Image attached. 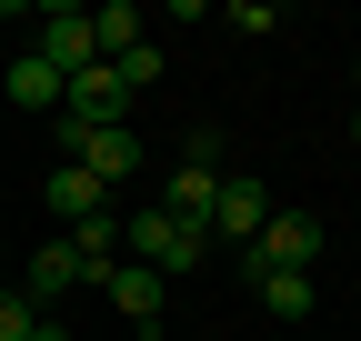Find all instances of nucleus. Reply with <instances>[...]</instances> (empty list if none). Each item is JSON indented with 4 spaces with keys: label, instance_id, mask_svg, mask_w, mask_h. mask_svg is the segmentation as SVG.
<instances>
[{
    "label": "nucleus",
    "instance_id": "13",
    "mask_svg": "<svg viewBox=\"0 0 361 341\" xmlns=\"http://www.w3.org/2000/svg\"><path fill=\"white\" fill-rule=\"evenodd\" d=\"M251 291H261L271 321H311V302H322V291H311V271H261Z\"/></svg>",
    "mask_w": 361,
    "mask_h": 341
},
{
    "label": "nucleus",
    "instance_id": "6",
    "mask_svg": "<svg viewBox=\"0 0 361 341\" xmlns=\"http://www.w3.org/2000/svg\"><path fill=\"white\" fill-rule=\"evenodd\" d=\"M71 281H90V271H80V251H71V241H40V251H30V261H20V302H30L40 321H51Z\"/></svg>",
    "mask_w": 361,
    "mask_h": 341
},
{
    "label": "nucleus",
    "instance_id": "19",
    "mask_svg": "<svg viewBox=\"0 0 361 341\" xmlns=\"http://www.w3.org/2000/svg\"><path fill=\"white\" fill-rule=\"evenodd\" d=\"M351 151H361V111H351Z\"/></svg>",
    "mask_w": 361,
    "mask_h": 341
},
{
    "label": "nucleus",
    "instance_id": "5",
    "mask_svg": "<svg viewBox=\"0 0 361 341\" xmlns=\"http://www.w3.org/2000/svg\"><path fill=\"white\" fill-rule=\"evenodd\" d=\"M271 211H281V201H271V181H251V170H231V181H221V201H211V241H231V251H251Z\"/></svg>",
    "mask_w": 361,
    "mask_h": 341
},
{
    "label": "nucleus",
    "instance_id": "15",
    "mask_svg": "<svg viewBox=\"0 0 361 341\" xmlns=\"http://www.w3.org/2000/svg\"><path fill=\"white\" fill-rule=\"evenodd\" d=\"M111 80H121V91H130V101H141V91H151V80H161V40H141V51H121V61H111Z\"/></svg>",
    "mask_w": 361,
    "mask_h": 341
},
{
    "label": "nucleus",
    "instance_id": "2",
    "mask_svg": "<svg viewBox=\"0 0 361 341\" xmlns=\"http://www.w3.org/2000/svg\"><path fill=\"white\" fill-rule=\"evenodd\" d=\"M231 261H241V281H261V271H311V261H322V221H311V211H271L261 241L231 251Z\"/></svg>",
    "mask_w": 361,
    "mask_h": 341
},
{
    "label": "nucleus",
    "instance_id": "11",
    "mask_svg": "<svg viewBox=\"0 0 361 341\" xmlns=\"http://www.w3.org/2000/svg\"><path fill=\"white\" fill-rule=\"evenodd\" d=\"M61 241H71V251H80V271H90V281H101V271H111V261H121V211H90V221H71V231H61Z\"/></svg>",
    "mask_w": 361,
    "mask_h": 341
},
{
    "label": "nucleus",
    "instance_id": "10",
    "mask_svg": "<svg viewBox=\"0 0 361 341\" xmlns=\"http://www.w3.org/2000/svg\"><path fill=\"white\" fill-rule=\"evenodd\" d=\"M0 101H20V111H51V120H61V70L30 51V61H11V70H0Z\"/></svg>",
    "mask_w": 361,
    "mask_h": 341
},
{
    "label": "nucleus",
    "instance_id": "12",
    "mask_svg": "<svg viewBox=\"0 0 361 341\" xmlns=\"http://www.w3.org/2000/svg\"><path fill=\"white\" fill-rule=\"evenodd\" d=\"M40 201H51L61 221H90V211H111V191L90 181V170H71V161H51V191H40Z\"/></svg>",
    "mask_w": 361,
    "mask_h": 341
},
{
    "label": "nucleus",
    "instance_id": "1",
    "mask_svg": "<svg viewBox=\"0 0 361 341\" xmlns=\"http://www.w3.org/2000/svg\"><path fill=\"white\" fill-rule=\"evenodd\" d=\"M121 261H151L161 281H171V271H201V261H211V231H180L171 211H151V201H141V211L121 221Z\"/></svg>",
    "mask_w": 361,
    "mask_h": 341
},
{
    "label": "nucleus",
    "instance_id": "14",
    "mask_svg": "<svg viewBox=\"0 0 361 341\" xmlns=\"http://www.w3.org/2000/svg\"><path fill=\"white\" fill-rule=\"evenodd\" d=\"M90 40H101V61L141 51V11H130V0H111V11H90Z\"/></svg>",
    "mask_w": 361,
    "mask_h": 341
},
{
    "label": "nucleus",
    "instance_id": "18",
    "mask_svg": "<svg viewBox=\"0 0 361 341\" xmlns=\"http://www.w3.org/2000/svg\"><path fill=\"white\" fill-rule=\"evenodd\" d=\"M30 341H71V331H61V321H30Z\"/></svg>",
    "mask_w": 361,
    "mask_h": 341
},
{
    "label": "nucleus",
    "instance_id": "17",
    "mask_svg": "<svg viewBox=\"0 0 361 341\" xmlns=\"http://www.w3.org/2000/svg\"><path fill=\"white\" fill-rule=\"evenodd\" d=\"M180 161H191V170H221V131H211V120H191V131H180Z\"/></svg>",
    "mask_w": 361,
    "mask_h": 341
},
{
    "label": "nucleus",
    "instance_id": "21",
    "mask_svg": "<svg viewBox=\"0 0 361 341\" xmlns=\"http://www.w3.org/2000/svg\"><path fill=\"white\" fill-rule=\"evenodd\" d=\"M0 70H11V51H0Z\"/></svg>",
    "mask_w": 361,
    "mask_h": 341
},
{
    "label": "nucleus",
    "instance_id": "8",
    "mask_svg": "<svg viewBox=\"0 0 361 341\" xmlns=\"http://www.w3.org/2000/svg\"><path fill=\"white\" fill-rule=\"evenodd\" d=\"M211 201H221V170H191V161H171V181L151 191V211H171L180 231H211Z\"/></svg>",
    "mask_w": 361,
    "mask_h": 341
},
{
    "label": "nucleus",
    "instance_id": "16",
    "mask_svg": "<svg viewBox=\"0 0 361 341\" xmlns=\"http://www.w3.org/2000/svg\"><path fill=\"white\" fill-rule=\"evenodd\" d=\"M30 321H40V311L20 302V281H0V341H30Z\"/></svg>",
    "mask_w": 361,
    "mask_h": 341
},
{
    "label": "nucleus",
    "instance_id": "20",
    "mask_svg": "<svg viewBox=\"0 0 361 341\" xmlns=\"http://www.w3.org/2000/svg\"><path fill=\"white\" fill-rule=\"evenodd\" d=\"M0 271H11V251H0Z\"/></svg>",
    "mask_w": 361,
    "mask_h": 341
},
{
    "label": "nucleus",
    "instance_id": "7",
    "mask_svg": "<svg viewBox=\"0 0 361 341\" xmlns=\"http://www.w3.org/2000/svg\"><path fill=\"white\" fill-rule=\"evenodd\" d=\"M40 61H51L61 80L101 61V40H90V11H71V0H51V11H40Z\"/></svg>",
    "mask_w": 361,
    "mask_h": 341
},
{
    "label": "nucleus",
    "instance_id": "9",
    "mask_svg": "<svg viewBox=\"0 0 361 341\" xmlns=\"http://www.w3.org/2000/svg\"><path fill=\"white\" fill-rule=\"evenodd\" d=\"M101 281H111L121 321H141V341H151V331H161V271H151V261H111Z\"/></svg>",
    "mask_w": 361,
    "mask_h": 341
},
{
    "label": "nucleus",
    "instance_id": "3",
    "mask_svg": "<svg viewBox=\"0 0 361 341\" xmlns=\"http://www.w3.org/2000/svg\"><path fill=\"white\" fill-rule=\"evenodd\" d=\"M61 120H80V131H130V91L111 80V61H90L61 80Z\"/></svg>",
    "mask_w": 361,
    "mask_h": 341
},
{
    "label": "nucleus",
    "instance_id": "4",
    "mask_svg": "<svg viewBox=\"0 0 361 341\" xmlns=\"http://www.w3.org/2000/svg\"><path fill=\"white\" fill-rule=\"evenodd\" d=\"M61 161L90 170L101 191H121L130 170H141V141H130V131H80V120H61Z\"/></svg>",
    "mask_w": 361,
    "mask_h": 341
}]
</instances>
